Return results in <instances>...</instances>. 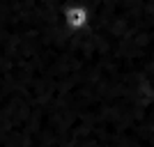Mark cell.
Returning <instances> with one entry per match:
<instances>
[{"label":"cell","instance_id":"cell-1","mask_svg":"<svg viewBox=\"0 0 154 147\" xmlns=\"http://www.w3.org/2000/svg\"><path fill=\"white\" fill-rule=\"evenodd\" d=\"M90 21V12L85 5H67L64 7V26L74 32H81L88 28Z\"/></svg>","mask_w":154,"mask_h":147}]
</instances>
